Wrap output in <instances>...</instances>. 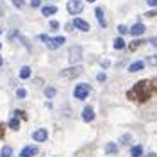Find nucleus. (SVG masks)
Here are the masks:
<instances>
[{"mask_svg": "<svg viewBox=\"0 0 157 157\" xmlns=\"http://www.w3.org/2000/svg\"><path fill=\"white\" fill-rule=\"evenodd\" d=\"M157 93V77L155 78H145V80H139L136 82L132 88L127 91V98L130 102H147L150 100V97Z\"/></svg>", "mask_w": 157, "mask_h": 157, "instance_id": "nucleus-1", "label": "nucleus"}, {"mask_svg": "<svg viewBox=\"0 0 157 157\" xmlns=\"http://www.w3.org/2000/svg\"><path fill=\"white\" fill-rule=\"evenodd\" d=\"M39 39H41V41H45V43H47V47H48L50 50L59 48V47L64 43V38H63V36H57V38H48L47 34H41V36H39Z\"/></svg>", "mask_w": 157, "mask_h": 157, "instance_id": "nucleus-2", "label": "nucleus"}, {"mask_svg": "<svg viewBox=\"0 0 157 157\" xmlns=\"http://www.w3.org/2000/svg\"><path fill=\"white\" fill-rule=\"evenodd\" d=\"M88 95H89L88 84H78V86H75V89H73V97L77 98V100H86Z\"/></svg>", "mask_w": 157, "mask_h": 157, "instance_id": "nucleus-3", "label": "nucleus"}, {"mask_svg": "<svg viewBox=\"0 0 157 157\" xmlns=\"http://www.w3.org/2000/svg\"><path fill=\"white\" fill-rule=\"evenodd\" d=\"M80 73H82V68H80V66H71V68L63 70V71L59 73V77L61 78H75V77H78Z\"/></svg>", "mask_w": 157, "mask_h": 157, "instance_id": "nucleus-4", "label": "nucleus"}, {"mask_svg": "<svg viewBox=\"0 0 157 157\" xmlns=\"http://www.w3.org/2000/svg\"><path fill=\"white\" fill-rule=\"evenodd\" d=\"M82 2L80 0H68V4H66V9H68L70 14H80L82 13Z\"/></svg>", "mask_w": 157, "mask_h": 157, "instance_id": "nucleus-5", "label": "nucleus"}, {"mask_svg": "<svg viewBox=\"0 0 157 157\" xmlns=\"http://www.w3.org/2000/svg\"><path fill=\"white\" fill-rule=\"evenodd\" d=\"M70 63H71V64H77L78 61H80V59H82V48H80V47H71V48H70Z\"/></svg>", "mask_w": 157, "mask_h": 157, "instance_id": "nucleus-6", "label": "nucleus"}, {"mask_svg": "<svg viewBox=\"0 0 157 157\" xmlns=\"http://www.w3.org/2000/svg\"><path fill=\"white\" fill-rule=\"evenodd\" d=\"M47 137H48L47 128H38V130L32 134V139H34V141H38V143H41V141H47Z\"/></svg>", "mask_w": 157, "mask_h": 157, "instance_id": "nucleus-7", "label": "nucleus"}, {"mask_svg": "<svg viewBox=\"0 0 157 157\" xmlns=\"http://www.w3.org/2000/svg\"><path fill=\"white\" fill-rule=\"evenodd\" d=\"M36 154H38V147L29 145V147H25L21 152H20V157H34Z\"/></svg>", "mask_w": 157, "mask_h": 157, "instance_id": "nucleus-8", "label": "nucleus"}, {"mask_svg": "<svg viewBox=\"0 0 157 157\" xmlns=\"http://www.w3.org/2000/svg\"><path fill=\"white\" fill-rule=\"evenodd\" d=\"M73 27H77V29L82 30V32H88L89 30V23L86 21V20H82V18H75L73 20Z\"/></svg>", "mask_w": 157, "mask_h": 157, "instance_id": "nucleus-9", "label": "nucleus"}, {"mask_svg": "<svg viewBox=\"0 0 157 157\" xmlns=\"http://www.w3.org/2000/svg\"><path fill=\"white\" fill-rule=\"evenodd\" d=\"M145 25H143V23H141V21H137V23H134V25H132V29L128 30V32H130V34H132V36H141V34H143V32H145Z\"/></svg>", "mask_w": 157, "mask_h": 157, "instance_id": "nucleus-10", "label": "nucleus"}, {"mask_svg": "<svg viewBox=\"0 0 157 157\" xmlns=\"http://www.w3.org/2000/svg\"><path fill=\"white\" fill-rule=\"evenodd\" d=\"M82 120L84 121H93L95 120V111H93V107H84V111H82Z\"/></svg>", "mask_w": 157, "mask_h": 157, "instance_id": "nucleus-11", "label": "nucleus"}, {"mask_svg": "<svg viewBox=\"0 0 157 157\" xmlns=\"http://www.w3.org/2000/svg\"><path fill=\"white\" fill-rule=\"evenodd\" d=\"M95 16H97L100 27H105V25H107V21L104 18V9H102V7H97V9H95Z\"/></svg>", "mask_w": 157, "mask_h": 157, "instance_id": "nucleus-12", "label": "nucleus"}, {"mask_svg": "<svg viewBox=\"0 0 157 157\" xmlns=\"http://www.w3.org/2000/svg\"><path fill=\"white\" fill-rule=\"evenodd\" d=\"M143 68H145V63H143V61H136V63H132V64L128 66V71H130V73H136V71H141Z\"/></svg>", "mask_w": 157, "mask_h": 157, "instance_id": "nucleus-13", "label": "nucleus"}, {"mask_svg": "<svg viewBox=\"0 0 157 157\" xmlns=\"http://www.w3.org/2000/svg\"><path fill=\"white\" fill-rule=\"evenodd\" d=\"M41 13H43V16H52V14L57 13V7H56V6H45V7L41 9Z\"/></svg>", "mask_w": 157, "mask_h": 157, "instance_id": "nucleus-14", "label": "nucleus"}, {"mask_svg": "<svg viewBox=\"0 0 157 157\" xmlns=\"http://www.w3.org/2000/svg\"><path fill=\"white\" fill-rule=\"evenodd\" d=\"M143 43H145V41H143L141 38H139V39H134V41H130V45H128V50H130V52H134V50H137L139 47H141V45H143Z\"/></svg>", "mask_w": 157, "mask_h": 157, "instance_id": "nucleus-15", "label": "nucleus"}, {"mask_svg": "<svg viewBox=\"0 0 157 157\" xmlns=\"http://www.w3.org/2000/svg\"><path fill=\"white\" fill-rule=\"evenodd\" d=\"M130 155H132V157H141V155H143V147H141V145L132 147V150H130Z\"/></svg>", "mask_w": 157, "mask_h": 157, "instance_id": "nucleus-16", "label": "nucleus"}, {"mask_svg": "<svg viewBox=\"0 0 157 157\" xmlns=\"http://www.w3.org/2000/svg\"><path fill=\"white\" fill-rule=\"evenodd\" d=\"M9 127L13 128V130H18L20 128V121H18V116H13L9 120Z\"/></svg>", "mask_w": 157, "mask_h": 157, "instance_id": "nucleus-17", "label": "nucleus"}, {"mask_svg": "<svg viewBox=\"0 0 157 157\" xmlns=\"http://www.w3.org/2000/svg\"><path fill=\"white\" fill-rule=\"evenodd\" d=\"M114 48H116V50L125 48V39H123V38H116V39H114Z\"/></svg>", "mask_w": 157, "mask_h": 157, "instance_id": "nucleus-18", "label": "nucleus"}, {"mask_svg": "<svg viewBox=\"0 0 157 157\" xmlns=\"http://www.w3.org/2000/svg\"><path fill=\"white\" fill-rule=\"evenodd\" d=\"M20 77L21 78H29L30 77V68L29 66H23V68L20 70Z\"/></svg>", "mask_w": 157, "mask_h": 157, "instance_id": "nucleus-19", "label": "nucleus"}, {"mask_svg": "<svg viewBox=\"0 0 157 157\" xmlns=\"http://www.w3.org/2000/svg\"><path fill=\"white\" fill-rule=\"evenodd\" d=\"M105 152H107V154H116L118 147L114 145V143H107V145H105Z\"/></svg>", "mask_w": 157, "mask_h": 157, "instance_id": "nucleus-20", "label": "nucleus"}, {"mask_svg": "<svg viewBox=\"0 0 157 157\" xmlns=\"http://www.w3.org/2000/svg\"><path fill=\"white\" fill-rule=\"evenodd\" d=\"M147 64H150V66H157V54H154V56L147 57Z\"/></svg>", "mask_w": 157, "mask_h": 157, "instance_id": "nucleus-21", "label": "nucleus"}, {"mask_svg": "<svg viewBox=\"0 0 157 157\" xmlns=\"http://www.w3.org/2000/svg\"><path fill=\"white\" fill-rule=\"evenodd\" d=\"M11 154H13L11 147H4V148H2V154H0V157H11Z\"/></svg>", "mask_w": 157, "mask_h": 157, "instance_id": "nucleus-22", "label": "nucleus"}, {"mask_svg": "<svg viewBox=\"0 0 157 157\" xmlns=\"http://www.w3.org/2000/svg\"><path fill=\"white\" fill-rule=\"evenodd\" d=\"M45 95H47V98L56 97V89H54V88H47V89H45Z\"/></svg>", "mask_w": 157, "mask_h": 157, "instance_id": "nucleus-23", "label": "nucleus"}, {"mask_svg": "<svg viewBox=\"0 0 157 157\" xmlns=\"http://www.w3.org/2000/svg\"><path fill=\"white\" fill-rule=\"evenodd\" d=\"M128 141H130V136H128V134L120 137V143H121V145H128Z\"/></svg>", "mask_w": 157, "mask_h": 157, "instance_id": "nucleus-24", "label": "nucleus"}, {"mask_svg": "<svg viewBox=\"0 0 157 157\" xmlns=\"http://www.w3.org/2000/svg\"><path fill=\"white\" fill-rule=\"evenodd\" d=\"M128 30H130V29H127V27H125V25H118V32H120V34H121V36H123V34H127Z\"/></svg>", "mask_w": 157, "mask_h": 157, "instance_id": "nucleus-25", "label": "nucleus"}, {"mask_svg": "<svg viewBox=\"0 0 157 157\" xmlns=\"http://www.w3.org/2000/svg\"><path fill=\"white\" fill-rule=\"evenodd\" d=\"M50 29H54V30L59 29V21L57 20H52V21H50Z\"/></svg>", "mask_w": 157, "mask_h": 157, "instance_id": "nucleus-26", "label": "nucleus"}, {"mask_svg": "<svg viewBox=\"0 0 157 157\" xmlns=\"http://www.w3.org/2000/svg\"><path fill=\"white\" fill-rule=\"evenodd\" d=\"M25 95H27V91H25V89H21V88L16 91V97H18V98H23Z\"/></svg>", "mask_w": 157, "mask_h": 157, "instance_id": "nucleus-27", "label": "nucleus"}, {"mask_svg": "<svg viewBox=\"0 0 157 157\" xmlns=\"http://www.w3.org/2000/svg\"><path fill=\"white\" fill-rule=\"evenodd\" d=\"M145 16H148V18H154V16H157V9H152V11H148V13H145Z\"/></svg>", "mask_w": 157, "mask_h": 157, "instance_id": "nucleus-28", "label": "nucleus"}, {"mask_svg": "<svg viewBox=\"0 0 157 157\" xmlns=\"http://www.w3.org/2000/svg\"><path fill=\"white\" fill-rule=\"evenodd\" d=\"M30 6L32 7H39L41 6V0H30Z\"/></svg>", "mask_w": 157, "mask_h": 157, "instance_id": "nucleus-29", "label": "nucleus"}, {"mask_svg": "<svg viewBox=\"0 0 157 157\" xmlns=\"http://www.w3.org/2000/svg\"><path fill=\"white\" fill-rule=\"evenodd\" d=\"M147 4L150 7H157V0H147Z\"/></svg>", "mask_w": 157, "mask_h": 157, "instance_id": "nucleus-30", "label": "nucleus"}, {"mask_svg": "<svg viewBox=\"0 0 157 157\" xmlns=\"http://www.w3.org/2000/svg\"><path fill=\"white\" fill-rule=\"evenodd\" d=\"M13 4H14L16 7H23V2H21V0H13Z\"/></svg>", "mask_w": 157, "mask_h": 157, "instance_id": "nucleus-31", "label": "nucleus"}, {"mask_svg": "<svg viewBox=\"0 0 157 157\" xmlns=\"http://www.w3.org/2000/svg\"><path fill=\"white\" fill-rule=\"evenodd\" d=\"M98 80H100V82H104V80H105V73H98Z\"/></svg>", "mask_w": 157, "mask_h": 157, "instance_id": "nucleus-32", "label": "nucleus"}, {"mask_svg": "<svg viewBox=\"0 0 157 157\" xmlns=\"http://www.w3.org/2000/svg\"><path fill=\"white\" fill-rule=\"evenodd\" d=\"M150 45H152V47H157V38H152V39H150Z\"/></svg>", "mask_w": 157, "mask_h": 157, "instance_id": "nucleus-33", "label": "nucleus"}, {"mask_svg": "<svg viewBox=\"0 0 157 157\" xmlns=\"http://www.w3.org/2000/svg\"><path fill=\"white\" fill-rule=\"evenodd\" d=\"M4 137V128H2V125H0V139Z\"/></svg>", "mask_w": 157, "mask_h": 157, "instance_id": "nucleus-34", "label": "nucleus"}, {"mask_svg": "<svg viewBox=\"0 0 157 157\" xmlns=\"http://www.w3.org/2000/svg\"><path fill=\"white\" fill-rule=\"evenodd\" d=\"M147 157H157V155H155V154H148Z\"/></svg>", "mask_w": 157, "mask_h": 157, "instance_id": "nucleus-35", "label": "nucleus"}, {"mask_svg": "<svg viewBox=\"0 0 157 157\" xmlns=\"http://www.w3.org/2000/svg\"><path fill=\"white\" fill-rule=\"evenodd\" d=\"M2 64H4V59L0 57V66H2Z\"/></svg>", "mask_w": 157, "mask_h": 157, "instance_id": "nucleus-36", "label": "nucleus"}, {"mask_svg": "<svg viewBox=\"0 0 157 157\" xmlns=\"http://www.w3.org/2000/svg\"><path fill=\"white\" fill-rule=\"evenodd\" d=\"M88 2H95V0H88Z\"/></svg>", "mask_w": 157, "mask_h": 157, "instance_id": "nucleus-37", "label": "nucleus"}, {"mask_svg": "<svg viewBox=\"0 0 157 157\" xmlns=\"http://www.w3.org/2000/svg\"><path fill=\"white\" fill-rule=\"evenodd\" d=\"M0 32H2V29H0Z\"/></svg>", "mask_w": 157, "mask_h": 157, "instance_id": "nucleus-38", "label": "nucleus"}, {"mask_svg": "<svg viewBox=\"0 0 157 157\" xmlns=\"http://www.w3.org/2000/svg\"><path fill=\"white\" fill-rule=\"evenodd\" d=\"M0 47H2V45H0Z\"/></svg>", "mask_w": 157, "mask_h": 157, "instance_id": "nucleus-39", "label": "nucleus"}]
</instances>
